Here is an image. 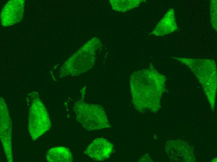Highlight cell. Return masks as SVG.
I'll return each mask as SVG.
<instances>
[{"mask_svg":"<svg viewBox=\"0 0 217 162\" xmlns=\"http://www.w3.org/2000/svg\"><path fill=\"white\" fill-rule=\"evenodd\" d=\"M166 78L151 66L134 72L129 83L132 101L139 113L155 112L160 106V99L165 89Z\"/></svg>","mask_w":217,"mask_h":162,"instance_id":"obj_1","label":"cell"},{"mask_svg":"<svg viewBox=\"0 0 217 162\" xmlns=\"http://www.w3.org/2000/svg\"><path fill=\"white\" fill-rule=\"evenodd\" d=\"M172 58L181 62L189 68L198 79L205 93L209 96L210 94L211 96L215 94L217 88V69L214 60L187 58Z\"/></svg>","mask_w":217,"mask_h":162,"instance_id":"obj_2","label":"cell"},{"mask_svg":"<svg viewBox=\"0 0 217 162\" xmlns=\"http://www.w3.org/2000/svg\"><path fill=\"white\" fill-rule=\"evenodd\" d=\"M75 111L77 120L88 131L111 127L104 109L100 105L79 101L75 104Z\"/></svg>","mask_w":217,"mask_h":162,"instance_id":"obj_3","label":"cell"},{"mask_svg":"<svg viewBox=\"0 0 217 162\" xmlns=\"http://www.w3.org/2000/svg\"><path fill=\"white\" fill-rule=\"evenodd\" d=\"M36 110L31 109L28 117V131L33 141L47 132L50 128L51 122L45 108L41 103L36 102Z\"/></svg>","mask_w":217,"mask_h":162,"instance_id":"obj_4","label":"cell"},{"mask_svg":"<svg viewBox=\"0 0 217 162\" xmlns=\"http://www.w3.org/2000/svg\"><path fill=\"white\" fill-rule=\"evenodd\" d=\"M24 0H11L2 8L1 22L3 27L12 26L20 22L23 17Z\"/></svg>","mask_w":217,"mask_h":162,"instance_id":"obj_5","label":"cell"},{"mask_svg":"<svg viewBox=\"0 0 217 162\" xmlns=\"http://www.w3.org/2000/svg\"><path fill=\"white\" fill-rule=\"evenodd\" d=\"M113 150L111 143L104 138H97L88 146L84 153L94 160L102 161L109 158Z\"/></svg>","mask_w":217,"mask_h":162,"instance_id":"obj_6","label":"cell"},{"mask_svg":"<svg viewBox=\"0 0 217 162\" xmlns=\"http://www.w3.org/2000/svg\"><path fill=\"white\" fill-rule=\"evenodd\" d=\"M12 123L8 114L0 115V137L8 162L13 161L12 150Z\"/></svg>","mask_w":217,"mask_h":162,"instance_id":"obj_7","label":"cell"},{"mask_svg":"<svg viewBox=\"0 0 217 162\" xmlns=\"http://www.w3.org/2000/svg\"><path fill=\"white\" fill-rule=\"evenodd\" d=\"M178 29L175 11L173 8H171L157 25L151 34L156 36H163L173 32Z\"/></svg>","mask_w":217,"mask_h":162,"instance_id":"obj_8","label":"cell"},{"mask_svg":"<svg viewBox=\"0 0 217 162\" xmlns=\"http://www.w3.org/2000/svg\"><path fill=\"white\" fill-rule=\"evenodd\" d=\"M47 160L50 162H71L73 157L70 150L63 146H57L49 149L46 155Z\"/></svg>","mask_w":217,"mask_h":162,"instance_id":"obj_9","label":"cell"},{"mask_svg":"<svg viewBox=\"0 0 217 162\" xmlns=\"http://www.w3.org/2000/svg\"><path fill=\"white\" fill-rule=\"evenodd\" d=\"M141 0H110L112 7L114 10L125 12L138 7Z\"/></svg>","mask_w":217,"mask_h":162,"instance_id":"obj_10","label":"cell"},{"mask_svg":"<svg viewBox=\"0 0 217 162\" xmlns=\"http://www.w3.org/2000/svg\"><path fill=\"white\" fill-rule=\"evenodd\" d=\"M210 20L214 29L217 31V0H211L210 2Z\"/></svg>","mask_w":217,"mask_h":162,"instance_id":"obj_11","label":"cell"}]
</instances>
